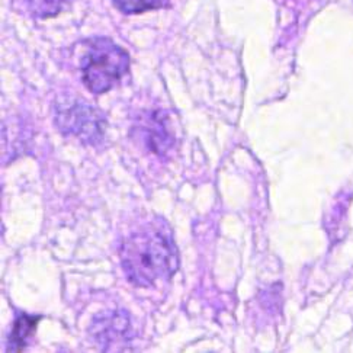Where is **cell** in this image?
<instances>
[{
	"mask_svg": "<svg viewBox=\"0 0 353 353\" xmlns=\"http://www.w3.org/2000/svg\"><path fill=\"white\" fill-rule=\"evenodd\" d=\"M121 263L128 281L141 288L170 279L179 268V254L168 223L148 220L131 232L122 241Z\"/></svg>",
	"mask_w": 353,
	"mask_h": 353,
	"instance_id": "obj_1",
	"label": "cell"
},
{
	"mask_svg": "<svg viewBox=\"0 0 353 353\" xmlns=\"http://www.w3.org/2000/svg\"><path fill=\"white\" fill-rule=\"evenodd\" d=\"M85 52L80 61L83 85L94 94L111 90L125 77L130 69L128 52L110 38L85 41Z\"/></svg>",
	"mask_w": 353,
	"mask_h": 353,
	"instance_id": "obj_2",
	"label": "cell"
},
{
	"mask_svg": "<svg viewBox=\"0 0 353 353\" xmlns=\"http://www.w3.org/2000/svg\"><path fill=\"white\" fill-rule=\"evenodd\" d=\"M57 124L65 134L94 144L103 137V117L85 102H61L57 110Z\"/></svg>",
	"mask_w": 353,
	"mask_h": 353,
	"instance_id": "obj_3",
	"label": "cell"
},
{
	"mask_svg": "<svg viewBox=\"0 0 353 353\" xmlns=\"http://www.w3.org/2000/svg\"><path fill=\"white\" fill-rule=\"evenodd\" d=\"M143 135L148 148L157 154L168 152L173 143L172 135L168 132L166 127L163 125V121L159 115H154L150 122L143 127Z\"/></svg>",
	"mask_w": 353,
	"mask_h": 353,
	"instance_id": "obj_4",
	"label": "cell"
},
{
	"mask_svg": "<svg viewBox=\"0 0 353 353\" xmlns=\"http://www.w3.org/2000/svg\"><path fill=\"white\" fill-rule=\"evenodd\" d=\"M39 317H32L21 314L13 324V329L9 336V352H19L23 350L28 345L30 339L34 336L37 323Z\"/></svg>",
	"mask_w": 353,
	"mask_h": 353,
	"instance_id": "obj_5",
	"label": "cell"
},
{
	"mask_svg": "<svg viewBox=\"0 0 353 353\" xmlns=\"http://www.w3.org/2000/svg\"><path fill=\"white\" fill-rule=\"evenodd\" d=\"M30 12L39 19H47L59 15L69 5V0H26Z\"/></svg>",
	"mask_w": 353,
	"mask_h": 353,
	"instance_id": "obj_6",
	"label": "cell"
},
{
	"mask_svg": "<svg viewBox=\"0 0 353 353\" xmlns=\"http://www.w3.org/2000/svg\"><path fill=\"white\" fill-rule=\"evenodd\" d=\"M114 6L125 15H135L163 6V0H112Z\"/></svg>",
	"mask_w": 353,
	"mask_h": 353,
	"instance_id": "obj_7",
	"label": "cell"
}]
</instances>
